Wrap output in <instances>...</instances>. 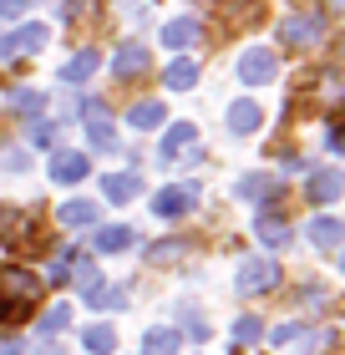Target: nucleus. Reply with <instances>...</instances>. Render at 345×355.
<instances>
[{
	"instance_id": "obj_19",
	"label": "nucleus",
	"mask_w": 345,
	"mask_h": 355,
	"mask_svg": "<svg viewBox=\"0 0 345 355\" xmlns=\"http://www.w3.org/2000/svg\"><path fill=\"white\" fill-rule=\"evenodd\" d=\"M96 67H102V56H96V51H76V56L67 61V67H61V82L76 87V82H87V76H92Z\"/></svg>"
},
{
	"instance_id": "obj_3",
	"label": "nucleus",
	"mask_w": 345,
	"mask_h": 355,
	"mask_svg": "<svg viewBox=\"0 0 345 355\" xmlns=\"http://www.w3.org/2000/svg\"><path fill=\"white\" fill-rule=\"evenodd\" d=\"M279 284V264L274 259H249L239 269V295L249 300V295H269V289Z\"/></svg>"
},
{
	"instance_id": "obj_22",
	"label": "nucleus",
	"mask_w": 345,
	"mask_h": 355,
	"mask_svg": "<svg viewBox=\"0 0 345 355\" xmlns=\"http://www.w3.org/2000/svg\"><path fill=\"white\" fill-rule=\"evenodd\" d=\"M10 112H15V117H41V112H46V96H41L36 87H15V92H10Z\"/></svg>"
},
{
	"instance_id": "obj_38",
	"label": "nucleus",
	"mask_w": 345,
	"mask_h": 355,
	"mask_svg": "<svg viewBox=\"0 0 345 355\" xmlns=\"http://www.w3.org/2000/svg\"><path fill=\"white\" fill-rule=\"evenodd\" d=\"M15 56V46H10V36H0V61H10Z\"/></svg>"
},
{
	"instance_id": "obj_7",
	"label": "nucleus",
	"mask_w": 345,
	"mask_h": 355,
	"mask_svg": "<svg viewBox=\"0 0 345 355\" xmlns=\"http://www.w3.org/2000/svg\"><path fill=\"white\" fill-rule=\"evenodd\" d=\"M92 173V163H87V153H71V148H56L51 153V178H56V183H81V178H87Z\"/></svg>"
},
{
	"instance_id": "obj_24",
	"label": "nucleus",
	"mask_w": 345,
	"mask_h": 355,
	"mask_svg": "<svg viewBox=\"0 0 345 355\" xmlns=\"http://www.w3.org/2000/svg\"><path fill=\"white\" fill-rule=\"evenodd\" d=\"M46 41H51V31H46V26H21V31L10 36V46H15V51H26V56L46 51Z\"/></svg>"
},
{
	"instance_id": "obj_28",
	"label": "nucleus",
	"mask_w": 345,
	"mask_h": 355,
	"mask_svg": "<svg viewBox=\"0 0 345 355\" xmlns=\"http://www.w3.org/2000/svg\"><path fill=\"white\" fill-rule=\"evenodd\" d=\"M127 122H133L137 132H142V127H158V122H162V102H133V112H127Z\"/></svg>"
},
{
	"instance_id": "obj_8",
	"label": "nucleus",
	"mask_w": 345,
	"mask_h": 355,
	"mask_svg": "<svg viewBox=\"0 0 345 355\" xmlns=\"http://www.w3.org/2000/svg\"><path fill=\"white\" fill-rule=\"evenodd\" d=\"M199 203V188L183 183V188H162L158 198H153V214L158 218H178V214H188V208Z\"/></svg>"
},
{
	"instance_id": "obj_1",
	"label": "nucleus",
	"mask_w": 345,
	"mask_h": 355,
	"mask_svg": "<svg viewBox=\"0 0 345 355\" xmlns=\"http://www.w3.org/2000/svg\"><path fill=\"white\" fill-rule=\"evenodd\" d=\"M41 310V279L21 264H0V325H21Z\"/></svg>"
},
{
	"instance_id": "obj_11",
	"label": "nucleus",
	"mask_w": 345,
	"mask_h": 355,
	"mask_svg": "<svg viewBox=\"0 0 345 355\" xmlns=\"http://www.w3.org/2000/svg\"><path fill=\"white\" fill-rule=\"evenodd\" d=\"M142 193V178L137 173H102V198L107 203H133Z\"/></svg>"
},
{
	"instance_id": "obj_30",
	"label": "nucleus",
	"mask_w": 345,
	"mask_h": 355,
	"mask_svg": "<svg viewBox=\"0 0 345 355\" xmlns=\"http://www.w3.org/2000/svg\"><path fill=\"white\" fill-rule=\"evenodd\" d=\"M61 330H71V310L67 304H51V310L41 315V335H61Z\"/></svg>"
},
{
	"instance_id": "obj_25",
	"label": "nucleus",
	"mask_w": 345,
	"mask_h": 355,
	"mask_svg": "<svg viewBox=\"0 0 345 355\" xmlns=\"http://www.w3.org/2000/svg\"><path fill=\"white\" fill-rule=\"evenodd\" d=\"M142 355H178V330H168V325L147 330L142 335Z\"/></svg>"
},
{
	"instance_id": "obj_5",
	"label": "nucleus",
	"mask_w": 345,
	"mask_h": 355,
	"mask_svg": "<svg viewBox=\"0 0 345 355\" xmlns=\"http://www.w3.org/2000/svg\"><path fill=\"white\" fill-rule=\"evenodd\" d=\"M239 76H244L249 87L274 82V76H279V56H274V51H264V46H254V51H244V56H239Z\"/></svg>"
},
{
	"instance_id": "obj_18",
	"label": "nucleus",
	"mask_w": 345,
	"mask_h": 355,
	"mask_svg": "<svg viewBox=\"0 0 345 355\" xmlns=\"http://www.w3.org/2000/svg\"><path fill=\"white\" fill-rule=\"evenodd\" d=\"M137 244V234L127 229V223H112V229L96 234V254H122V249H133Z\"/></svg>"
},
{
	"instance_id": "obj_37",
	"label": "nucleus",
	"mask_w": 345,
	"mask_h": 355,
	"mask_svg": "<svg viewBox=\"0 0 345 355\" xmlns=\"http://www.w3.org/2000/svg\"><path fill=\"white\" fill-rule=\"evenodd\" d=\"M76 112H81V102H76V96H67V102H61V107H56V117H61V122H71V117H76Z\"/></svg>"
},
{
	"instance_id": "obj_17",
	"label": "nucleus",
	"mask_w": 345,
	"mask_h": 355,
	"mask_svg": "<svg viewBox=\"0 0 345 355\" xmlns=\"http://www.w3.org/2000/svg\"><path fill=\"white\" fill-rule=\"evenodd\" d=\"M320 340H325V335L305 330V325H279L274 330V345H289V350H320Z\"/></svg>"
},
{
	"instance_id": "obj_31",
	"label": "nucleus",
	"mask_w": 345,
	"mask_h": 355,
	"mask_svg": "<svg viewBox=\"0 0 345 355\" xmlns=\"http://www.w3.org/2000/svg\"><path fill=\"white\" fill-rule=\"evenodd\" d=\"M259 335H264V320H254V315H239V320H234V340H239V345H254Z\"/></svg>"
},
{
	"instance_id": "obj_36",
	"label": "nucleus",
	"mask_w": 345,
	"mask_h": 355,
	"mask_svg": "<svg viewBox=\"0 0 345 355\" xmlns=\"http://www.w3.org/2000/svg\"><path fill=\"white\" fill-rule=\"evenodd\" d=\"M6 168H15V173H26V168H31V153H21V148H15V153H6Z\"/></svg>"
},
{
	"instance_id": "obj_27",
	"label": "nucleus",
	"mask_w": 345,
	"mask_h": 355,
	"mask_svg": "<svg viewBox=\"0 0 345 355\" xmlns=\"http://www.w3.org/2000/svg\"><path fill=\"white\" fill-rule=\"evenodd\" d=\"M87 304H92V310H122V304H127V289L96 284V289H87Z\"/></svg>"
},
{
	"instance_id": "obj_26",
	"label": "nucleus",
	"mask_w": 345,
	"mask_h": 355,
	"mask_svg": "<svg viewBox=\"0 0 345 355\" xmlns=\"http://www.w3.org/2000/svg\"><path fill=\"white\" fill-rule=\"evenodd\" d=\"M162 82H168V92H188L193 82H199V67H193V61H183V56H178L173 67H168V76H162Z\"/></svg>"
},
{
	"instance_id": "obj_2",
	"label": "nucleus",
	"mask_w": 345,
	"mask_h": 355,
	"mask_svg": "<svg viewBox=\"0 0 345 355\" xmlns=\"http://www.w3.org/2000/svg\"><path fill=\"white\" fill-rule=\"evenodd\" d=\"M81 117H87V137H92L96 153H117V148H122V142H117V127H112L107 107L96 102V96H87V102H81Z\"/></svg>"
},
{
	"instance_id": "obj_32",
	"label": "nucleus",
	"mask_w": 345,
	"mask_h": 355,
	"mask_svg": "<svg viewBox=\"0 0 345 355\" xmlns=\"http://www.w3.org/2000/svg\"><path fill=\"white\" fill-rule=\"evenodd\" d=\"M178 320H183V325H188V335H193V340H208V325H203V315L193 310V304H188V310H183V304H178Z\"/></svg>"
},
{
	"instance_id": "obj_21",
	"label": "nucleus",
	"mask_w": 345,
	"mask_h": 355,
	"mask_svg": "<svg viewBox=\"0 0 345 355\" xmlns=\"http://www.w3.org/2000/svg\"><path fill=\"white\" fill-rule=\"evenodd\" d=\"M279 193H285V183H274V178H244L239 183V198H254V203H274Z\"/></svg>"
},
{
	"instance_id": "obj_6",
	"label": "nucleus",
	"mask_w": 345,
	"mask_h": 355,
	"mask_svg": "<svg viewBox=\"0 0 345 355\" xmlns=\"http://www.w3.org/2000/svg\"><path fill=\"white\" fill-rule=\"evenodd\" d=\"M21 239H26V244H41V229L26 214H15V208H0V244L21 249Z\"/></svg>"
},
{
	"instance_id": "obj_34",
	"label": "nucleus",
	"mask_w": 345,
	"mask_h": 355,
	"mask_svg": "<svg viewBox=\"0 0 345 355\" xmlns=\"http://www.w3.org/2000/svg\"><path fill=\"white\" fill-rule=\"evenodd\" d=\"M46 279H51V284H71V264H67V254H61V259L46 269Z\"/></svg>"
},
{
	"instance_id": "obj_33",
	"label": "nucleus",
	"mask_w": 345,
	"mask_h": 355,
	"mask_svg": "<svg viewBox=\"0 0 345 355\" xmlns=\"http://www.w3.org/2000/svg\"><path fill=\"white\" fill-rule=\"evenodd\" d=\"M31 142H36V148H51V142H56V127L51 122H31V132H26Z\"/></svg>"
},
{
	"instance_id": "obj_29",
	"label": "nucleus",
	"mask_w": 345,
	"mask_h": 355,
	"mask_svg": "<svg viewBox=\"0 0 345 355\" xmlns=\"http://www.w3.org/2000/svg\"><path fill=\"white\" fill-rule=\"evenodd\" d=\"M142 254H147L153 264H173L178 254H183V239H158V244H147Z\"/></svg>"
},
{
	"instance_id": "obj_35",
	"label": "nucleus",
	"mask_w": 345,
	"mask_h": 355,
	"mask_svg": "<svg viewBox=\"0 0 345 355\" xmlns=\"http://www.w3.org/2000/svg\"><path fill=\"white\" fill-rule=\"evenodd\" d=\"M31 0H0V21H15V15H26Z\"/></svg>"
},
{
	"instance_id": "obj_9",
	"label": "nucleus",
	"mask_w": 345,
	"mask_h": 355,
	"mask_svg": "<svg viewBox=\"0 0 345 355\" xmlns=\"http://www.w3.org/2000/svg\"><path fill=\"white\" fill-rule=\"evenodd\" d=\"M310 244H315L320 254H335L340 244H345V223L340 218H330V214H320V218H310Z\"/></svg>"
},
{
	"instance_id": "obj_16",
	"label": "nucleus",
	"mask_w": 345,
	"mask_h": 355,
	"mask_svg": "<svg viewBox=\"0 0 345 355\" xmlns=\"http://www.w3.org/2000/svg\"><path fill=\"white\" fill-rule=\"evenodd\" d=\"M193 137H199V132H193V122H178V127H168V137H162V163H178V157H183V153H193Z\"/></svg>"
},
{
	"instance_id": "obj_15",
	"label": "nucleus",
	"mask_w": 345,
	"mask_h": 355,
	"mask_svg": "<svg viewBox=\"0 0 345 355\" xmlns=\"http://www.w3.org/2000/svg\"><path fill=\"white\" fill-rule=\"evenodd\" d=\"M199 36H203V31H199V21H193V15H178V21L162 26V41H168L173 51H188V46H199Z\"/></svg>"
},
{
	"instance_id": "obj_20",
	"label": "nucleus",
	"mask_w": 345,
	"mask_h": 355,
	"mask_svg": "<svg viewBox=\"0 0 345 355\" xmlns=\"http://www.w3.org/2000/svg\"><path fill=\"white\" fill-rule=\"evenodd\" d=\"M96 214H102V208L96 203H87V198H71V203H61V223H67V229H87V223H96Z\"/></svg>"
},
{
	"instance_id": "obj_13",
	"label": "nucleus",
	"mask_w": 345,
	"mask_h": 355,
	"mask_svg": "<svg viewBox=\"0 0 345 355\" xmlns=\"http://www.w3.org/2000/svg\"><path fill=\"white\" fill-rule=\"evenodd\" d=\"M254 234H259V244H264V249H285V244H289V223L279 218L274 208H269V214L259 208V218H254Z\"/></svg>"
},
{
	"instance_id": "obj_4",
	"label": "nucleus",
	"mask_w": 345,
	"mask_h": 355,
	"mask_svg": "<svg viewBox=\"0 0 345 355\" xmlns=\"http://www.w3.org/2000/svg\"><path fill=\"white\" fill-rule=\"evenodd\" d=\"M325 21L320 15H285V26H279V41L289 46V51H300V46H315L320 41Z\"/></svg>"
},
{
	"instance_id": "obj_14",
	"label": "nucleus",
	"mask_w": 345,
	"mask_h": 355,
	"mask_svg": "<svg viewBox=\"0 0 345 355\" xmlns=\"http://www.w3.org/2000/svg\"><path fill=\"white\" fill-rule=\"evenodd\" d=\"M340 193H345V178H340V173H330V168L315 173V178L305 183V198H310V203H335Z\"/></svg>"
},
{
	"instance_id": "obj_10",
	"label": "nucleus",
	"mask_w": 345,
	"mask_h": 355,
	"mask_svg": "<svg viewBox=\"0 0 345 355\" xmlns=\"http://www.w3.org/2000/svg\"><path fill=\"white\" fill-rule=\"evenodd\" d=\"M147 67H153V61H147V46H137V41H127L122 51H117V61H112V71H117L122 82H137V76H147Z\"/></svg>"
},
{
	"instance_id": "obj_23",
	"label": "nucleus",
	"mask_w": 345,
	"mask_h": 355,
	"mask_svg": "<svg viewBox=\"0 0 345 355\" xmlns=\"http://www.w3.org/2000/svg\"><path fill=\"white\" fill-rule=\"evenodd\" d=\"M81 345H87L92 355H112V350H117V330H112V325H87V330H81Z\"/></svg>"
},
{
	"instance_id": "obj_12",
	"label": "nucleus",
	"mask_w": 345,
	"mask_h": 355,
	"mask_svg": "<svg viewBox=\"0 0 345 355\" xmlns=\"http://www.w3.org/2000/svg\"><path fill=\"white\" fill-rule=\"evenodd\" d=\"M259 122H264V112H259L254 96H239V102L228 107V132H234V137H249Z\"/></svg>"
}]
</instances>
